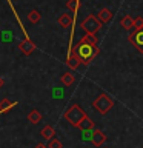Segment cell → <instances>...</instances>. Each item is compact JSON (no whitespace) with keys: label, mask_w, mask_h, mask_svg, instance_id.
Listing matches in <instances>:
<instances>
[{"label":"cell","mask_w":143,"mask_h":148,"mask_svg":"<svg viewBox=\"0 0 143 148\" xmlns=\"http://www.w3.org/2000/svg\"><path fill=\"white\" fill-rule=\"evenodd\" d=\"M3 85H5V79L0 76V90H2V86H3Z\"/></svg>","instance_id":"cell-22"},{"label":"cell","mask_w":143,"mask_h":148,"mask_svg":"<svg viewBox=\"0 0 143 148\" xmlns=\"http://www.w3.org/2000/svg\"><path fill=\"white\" fill-rule=\"evenodd\" d=\"M40 136L43 137L45 140H51V139H54V136H55V131H54V128L51 127V125H46V127L42 128Z\"/></svg>","instance_id":"cell-12"},{"label":"cell","mask_w":143,"mask_h":148,"mask_svg":"<svg viewBox=\"0 0 143 148\" xmlns=\"http://www.w3.org/2000/svg\"><path fill=\"white\" fill-rule=\"evenodd\" d=\"M16 105H17V102H12V100H9V99H2V100H0V114L11 111Z\"/></svg>","instance_id":"cell-8"},{"label":"cell","mask_w":143,"mask_h":148,"mask_svg":"<svg viewBox=\"0 0 143 148\" xmlns=\"http://www.w3.org/2000/svg\"><path fill=\"white\" fill-rule=\"evenodd\" d=\"M40 12L37 11V9H32V11L28 12V22L29 23H39L40 22Z\"/></svg>","instance_id":"cell-17"},{"label":"cell","mask_w":143,"mask_h":148,"mask_svg":"<svg viewBox=\"0 0 143 148\" xmlns=\"http://www.w3.org/2000/svg\"><path fill=\"white\" fill-rule=\"evenodd\" d=\"M35 148H48V147H46V145H43V143H39V145H37Z\"/></svg>","instance_id":"cell-23"},{"label":"cell","mask_w":143,"mask_h":148,"mask_svg":"<svg viewBox=\"0 0 143 148\" xmlns=\"http://www.w3.org/2000/svg\"><path fill=\"white\" fill-rule=\"evenodd\" d=\"M59 25L62 26V28H69V26H72V23H74V18L69 16L68 12H65V14H62V16L59 17Z\"/></svg>","instance_id":"cell-9"},{"label":"cell","mask_w":143,"mask_h":148,"mask_svg":"<svg viewBox=\"0 0 143 148\" xmlns=\"http://www.w3.org/2000/svg\"><path fill=\"white\" fill-rule=\"evenodd\" d=\"M77 128H80L82 131H86V130H92V128H94V122H92V119H89V117L86 116V117L83 119L80 123H78V127H77Z\"/></svg>","instance_id":"cell-14"},{"label":"cell","mask_w":143,"mask_h":148,"mask_svg":"<svg viewBox=\"0 0 143 148\" xmlns=\"http://www.w3.org/2000/svg\"><path fill=\"white\" fill-rule=\"evenodd\" d=\"M48 148H63V145H62V142L59 140V139H51L49 140V143H48Z\"/></svg>","instance_id":"cell-21"},{"label":"cell","mask_w":143,"mask_h":148,"mask_svg":"<svg viewBox=\"0 0 143 148\" xmlns=\"http://www.w3.org/2000/svg\"><path fill=\"white\" fill-rule=\"evenodd\" d=\"M120 25L123 26V29H132L134 28V18L131 16H125L120 22Z\"/></svg>","instance_id":"cell-16"},{"label":"cell","mask_w":143,"mask_h":148,"mask_svg":"<svg viewBox=\"0 0 143 148\" xmlns=\"http://www.w3.org/2000/svg\"><path fill=\"white\" fill-rule=\"evenodd\" d=\"M18 49H20L25 56H31L35 49V43L31 39H25V40H22L20 43H18Z\"/></svg>","instance_id":"cell-6"},{"label":"cell","mask_w":143,"mask_h":148,"mask_svg":"<svg viewBox=\"0 0 143 148\" xmlns=\"http://www.w3.org/2000/svg\"><path fill=\"white\" fill-rule=\"evenodd\" d=\"M134 29L136 31L143 29V17H136L134 18Z\"/></svg>","instance_id":"cell-20"},{"label":"cell","mask_w":143,"mask_h":148,"mask_svg":"<svg viewBox=\"0 0 143 148\" xmlns=\"http://www.w3.org/2000/svg\"><path fill=\"white\" fill-rule=\"evenodd\" d=\"M80 42L88 43V45H92V46H97V37H95V34H86L85 37H82Z\"/></svg>","instance_id":"cell-18"},{"label":"cell","mask_w":143,"mask_h":148,"mask_svg":"<svg viewBox=\"0 0 143 148\" xmlns=\"http://www.w3.org/2000/svg\"><path fill=\"white\" fill-rule=\"evenodd\" d=\"M129 42L136 46V49L138 53L143 54V29L131 32V34H129Z\"/></svg>","instance_id":"cell-5"},{"label":"cell","mask_w":143,"mask_h":148,"mask_svg":"<svg viewBox=\"0 0 143 148\" xmlns=\"http://www.w3.org/2000/svg\"><path fill=\"white\" fill-rule=\"evenodd\" d=\"M28 122H31L32 125H35V123H40V120H42V113L39 110H31L29 113H28Z\"/></svg>","instance_id":"cell-11"},{"label":"cell","mask_w":143,"mask_h":148,"mask_svg":"<svg viewBox=\"0 0 143 148\" xmlns=\"http://www.w3.org/2000/svg\"><path fill=\"white\" fill-rule=\"evenodd\" d=\"M97 18H99L100 23H106V22H109L111 18H112V12H111V9L103 8V9H100V11H99V16H97Z\"/></svg>","instance_id":"cell-10"},{"label":"cell","mask_w":143,"mask_h":148,"mask_svg":"<svg viewBox=\"0 0 143 148\" xmlns=\"http://www.w3.org/2000/svg\"><path fill=\"white\" fill-rule=\"evenodd\" d=\"M60 80H62V83H63L65 86H71L72 83L76 82V77H74V74H72V73H65Z\"/></svg>","instance_id":"cell-15"},{"label":"cell","mask_w":143,"mask_h":148,"mask_svg":"<svg viewBox=\"0 0 143 148\" xmlns=\"http://www.w3.org/2000/svg\"><path fill=\"white\" fill-rule=\"evenodd\" d=\"M92 106H94V110L97 111V113L106 114V113H109L111 108L114 106V100L111 99V97L106 94V92H101V94H99V96L94 99V102H92Z\"/></svg>","instance_id":"cell-3"},{"label":"cell","mask_w":143,"mask_h":148,"mask_svg":"<svg viewBox=\"0 0 143 148\" xmlns=\"http://www.w3.org/2000/svg\"><path fill=\"white\" fill-rule=\"evenodd\" d=\"M78 5H80V0H68V2H66V8L69 9V11L76 12L78 9Z\"/></svg>","instance_id":"cell-19"},{"label":"cell","mask_w":143,"mask_h":148,"mask_svg":"<svg viewBox=\"0 0 143 148\" xmlns=\"http://www.w3.org/2000/svg\"><path fill=\"white\" fill-rule=\"evenodd\" d=\"M71 53L80 60V63L89 65L92 60H94L95 56L99 54V49H97V46H92V45L83 43V42H78V43L71 49Z\"/></svg>","instance_id":"cell-1"},{"label":"cell","mask_w":143,"mask_h":148,"mask_svg":"<svg viewBox=\"0 0 143 148\" xmlns=\"http://www.w3.org/2000/svg\"><path fill=\"white\" fill-rule=\"evenodd\" d=\"M101 23L99 22V18L95 16H88L85 20L82 22V28L86 31V34H95L100 29Z\"/></svg>","instance_id":"cell-4"},{"label":"cell","mask_w":143,"mask_h":148,"mask_svg":"<svg viewBox=\"0 0 143 148\" xmlns=\"http://www.w3.org/2000/svg\"><path fill=\"white\" fill-rule=\"evenodd\" d=\"M66 63H68V66L71 68V69H77L78 66H80V60H78L72 53H69L68 59H66Z\"/></svg>","instance_id":"cell-13"},{"label":"cell","mask_w":143,"mask_h":148,"mask_svg":"<svg viewBox=\"0 0 143 148\" xmlns=\"http://www.w3.org/2000/svg\"><path fill=\"white\" fill-rule=\"evenodd\" d=\"M85 117H86V113L83 111L82 106L77 105V103L71 105L66 111H65V119H66L68 122L71 123L72 127H76V128L78 127V123H80Z\"/></svg>","instance_id":"cell-2"},{"label":"cell","mask_w":143,"mask_h":148,"mask_svg":"<svg viewBox=\"0 0 143 148\" xmlns=\"http://www.w3.org/2000/svg\"><path fill=\"white\" fill-rule=\"evenodd\" d=\"M105 140H106V134H105L103 131H100V130H94V131H92L91 142H92V145H94V147L103 145Z\"/></svg>","instance_id":"cell-7"}]
</instances>
